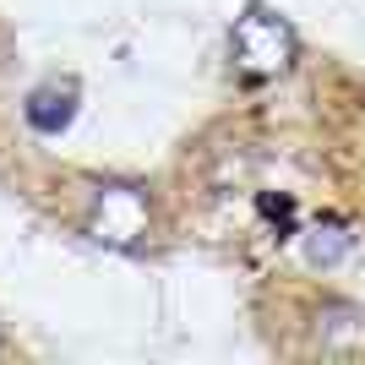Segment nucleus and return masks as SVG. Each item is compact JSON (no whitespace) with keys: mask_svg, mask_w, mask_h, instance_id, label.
<instances>
[{"mask_svg":"<svg viewBox=\"0 0 365 365\" xmlns=\"http://www.w3.org/2000/svg\"><path fill=\"white\" fill-rule=\"evenodd\" d=\"M294 55H300V38H294L289 22L278 11H267V6H245V16L235 22V33H229V61H235V71H240L245 82H273V76H284L294 66Z\"/></svg>","mask_w":365,"mask_h":365,"instance_id":"1","label":"nucleus"},{"mask_svg":"<svg viewBox=\"0 0 365 365\" xmlns=\"http://www.w3.org/2000/svg\"><path fill=\"white\" fill-rule=\"evenodd\" d=\"M82 229L88 240L109 245V251H137L153 229V207H148V191L131 180H109V185H93V202L82 213Z\"/></svg>","mask_w":365,"mask_h":365,"instance_id":"2","label":"nucleus"},{"mask_svg":"<svg viewBox=\"0 0 365 365\" xmlns=\"http://www.w3.org/2000/svg\"><path fill=\"white\" fill-rule=\"evenodd\" d=\"M349 251H354L349 224L322 218L317 229H305V262H311V267H333V262H338V257H349Z\"/></svg>","mask_w":365,"mask_h":365,"instance_id":"5","label":"nucleus"},{"mask_svg":"<svg viewBox=\"0 0 365 365\" xmlns=\"http://www.w3.org/2000/svg\"><path fill=\"white\" fill-rule=\"evenodd\" d=\"M311 344H317L322 354H360L365 349V311L349 305V300H327L317 311Z\"/></svg>","mask_w":365,"mask_h":365,"instance_id":"3","label":"nucleus"},{"mask_svg":"<svg viewBox=\"0 0 365 365\" xmlns=\"http://www.w3.org/2000/svg\"><path fill=\"white\" fill-rule=\"evenodd\" d=\"M28 125L38 131V137H61L66 125H71L76 115V88L71 82H44V88H33L28 93Z\"/></svg>","mask_w":365,"mask_h":365,"instance_id":"4","label":"nucleus"}]
</instances>
